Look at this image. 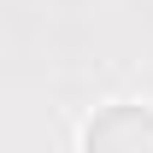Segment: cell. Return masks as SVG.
Instances as JSON below:
<instances>
[{
	"instance_id": "cell-1",
	"label": "cell",
	"mask_w": 153,
	"mask_h": 153,
	"mask_svg": "<svg viewBox=\"0 0 153 153\" xmlns=\"http://www.w3.org/2000/svg\"><path fill=\"white\" fill-rule=\"evenodd\" d=\"M76 153H153V100H106L82 118Z\"/></svg>"
}]
</instances>
